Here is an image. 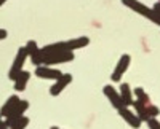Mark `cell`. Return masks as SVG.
I'll return each instance as SVG.
<instances>
[{"mask_svg": "<svg viewBox=\"0 0 160 129\" xmlns=\"http://www.w3.org/2000/svg\"><path fill=\"white\" fill-rule=\"evenodd\" d=\"M135 96H136V100H133V107H135L136 115L139 117L141 121L148 123L149 118H157L160 115L158 107H155L151 102V97L146 94V91L142 88H136L135 89Z\"/></svg>", "mask_w": 160, "mask_h": 129, "instance_id": "cell-1", "label": "cell"}, {"mask_svg": "<svg viewBox=\"0 0 160 129\" xmlns=\"http://www.w3.org/2000/svg\"><path fill=\"white\" fill-rule=\"evenodd\" d=\"M122 3L128 8H131L133 11H136L138 15L144 16L146 19H149L152 22H155L157 25H160V15L154 10V8H149V7H146L144 3H141L139 0H122Z\"/></svg>", "mask_w": 160, "mask_h": 129, "instance_id": "cell-2", "label": "cell"}, {"mask_svg": "<svg viewBox=\"0 0 160 129\" xmlns=\"http://www.w3.org/2000/svg\"><path fill=\"white\" fill-rule=\"evenodd\" d=\"M28 58H29L28 48H26V46H21V48L18 49L16 58H15V61H13V66L10 67V72H8V78H10V80H15L16 76L22 72V67H24L26 59H28Z\"/></svg>", "mask_w": 160, "mask_h": 129, "instance_id": "cell-3", "label": "cell"}, {"mask_svg": "<svg viewBox=\"0 0 160 129\" xmlns=\"http://www.w3.org/2000/svg\"><path fill=\"white\" fill-rule=\"evenodd\" d=\"M72 59H74V51H61V53H55V54L45 56L42 59V64H43V66H53V64L69 62Z\"/></svg>", "mask_w": 160, "mask_h": 129, "instance_id": "cell-4", "label": "cell"}, {"mask_svg": "<svg viewBox=\"0 0 160 129\" xmlns=\"http://www.w3.org/2000/svg\"><path fill=\"white\" fill-rule=\"evenodd\" d=\"M35 75L38 76V78H42V80H58L59 76H62V72L58 70V69H53L50 66H38L35 67Z\"/></svg>", "mask_w": 160, "mask_h": 129, "instance_id": "cell-5", "label": "cell"}, {"mask_svg": "<svg viewBox=\"0 0 160 129\" xmlns=\"http://www.w3.org/2000/svg\"><path fill=\"white\" fill-rule=\"evenodd\" d=\"M29 108V102L28 100H19L18 102V105L13 108L11 112H10V115L5 118V121H7V124L8 126H11V124H15L19 118H22L24 117V112Z\"/></svg>", "mask_w": 160, "mask_h": 129, "instance_id": "cell-6", "label": "cell"}, {"mask_svg": "<svg viewBox=\"0 0 160 129\" xmlns=\"http://www.w3.org/2000/svg\"><path fill=\"white\" fill-rule=\"evenodd\" d=\"M130 61H131V58H130V54H123L122 58L118 59V62H117V66H115V69H114V72H112V81H120V78L123 76V73L127 72V69H128V66H130Z\"/></svg>", "mask_w": 160, "mask_h": 129, "instance_id": "cell-7", "label": "cell"}, {"mask_svg": "<svg viewBox=\"0 0 160 129\" xmlns=\"http://www.w3.org/2000/svg\"><path fill=\"white\" fill-rule=\"evenodd\" d=\"M26 48H28V54H29V59L32 61V64L35 67L42 66V48H38V45L34 42V40H29L26 43Z\"/></svg>", "mask_w": 160, "mask_h": 129, "instance_id": "cell-8", "label": "cell"}, {"mask_svg": "<svg viewBox=\"0 0 160 129\" xmlns=\"http://www.w3.org/2000/svg\"><path fill=\"white\" fill-rule=\"evenodd\" d=\"M71 81H72V75L71 73H62V76H59V78L56 80V83L50 88V94L51 96H59L62 93V89Z\"/></svg>", "mask_w": 160, "mask_h": 129, "instance_id": "cell-9", "label": "cell"}, {"mask_svg": "<svg viewBox=\"0 0 160 129\" xmlns=\"http://www.w3.org/2000/svg\"><path fill=\"white\" fill-rule=\"evenodd\" d=\"M102 91H104L106 97L109 99V102L112 104V107H114V108H117V110H118V108L125 107V105H123V102H122V97H120V93H117V91H115V89H114L111 85L104 86Z\"/></svg>", "mask_w": 160, "mask_h": 129, "instance_id": "cell-10", "label": "cell"}, {"mask_svg": "<svg viewBox=\"0 0 160 129\" xmlns=\"http://www.w3.org/2000/svg\"><path fill=\"white\" fill-rule=\"evenodd\" d=\"M118 113H120V117H122L131 127H135V129H138L139 126H141V120H139V117L136 113H133V112H130L128 110V107H122V108H118Z\"/></svg>", "mask_w": 160, "mask_h": 129, "instance_id": "cell-11", "label": "cell"}, {"mask_svg": "<svg viewBox=\"0 0 160 129\" xmlns=\"http://www.w3.org/2000/svg\"><path fill=\"white\" fill-rule=\"evenodd\" d=\"M29 78H31V72L22 70L16 78L13 80V81H15V89H16V91H24L26 86H28V83H29Z\"/></svg>", "mask_w": 160, "mask_h": 129, "instance_id": "cell-12", "label": "cell"}, {"mask_svg": "<svg viewBox=\"0 0 160 129\" xmlns=\"http://www.w3.org/2000/svg\"><path fill=\"white\" fill-rule=\"evenodd\" d=\"M19 100H21V99H19L16 94H15V96H10V97L7 99V102L3 104V107L0 108V115H2L3 118H7L8 115H10V112L18 105V102H19Z\"/></svg>", "mask_w": 160, "mask_h": 129, "instance_id": "cell-13", "label": "cell"}, {"mask_svg": "<svg viewBox=\"0 0 160 129\" xmlns=\"http://www.w3.org/2000/svg\"><path fill=\"white\" fill-rule=\"evenodd\" d=\"M120 97H122V102L125 107L133 105V94H131V88L128 83H122V86H120Z\"/></svg>", "mask_w": 160, "mask_h": 129, "instance_id": "cell-14", "label": "cell"}, {"mask_svg": "<svg viewBox=\"0 0 160 129\" xmlns=\"http://www.w3.org/2000/svg\"><path fill=\"white\" fill-rule=\"evenodd\" d=\"M66 43H68V49H69V51H75V49H78V48H85V46L90 43V38H87V37H78V38H72V40L66 42Z\"/></svg>", "mask_w": 160, "mask_h": 129, "instance_id": "cell-15", "label": "cell"}, {"mask_svg": "<svg viewBox=\"0 0 160 129\" xmlns=\"http://www.w3.org/2000/svg\"><path fill=\"white\" fill-rule=\"evenodd\" d=\"M28 124H29V118H28V117H22V118H19L15 124H11L10 129H26V127H28Z\"/></svg>", "mask_w": 160, "mask_h": 129, "instance_id": "cell-16", "label": "cell"}, {"mask_svg": "<svg viewBox=\"0 0 160 129\" xmlns=\"http://www.w3.org/2000/svg\"><path fill=\"white\" fill-rule=\"evenodd\" d=\"M148 126H149V129H160V123L155 118H149L148 120Z\"/></svg>", "mask_w": 160, "mask_h": 129, "instance_id": "cell-17", "label": "cell"}, {"mask_svg": "<svg viewBox=\"0 0 160 129\" xmlns=\"http://www.w3.org/2000/svg\"><path fill=\"white\" fill-rule=\"evenodd\" d=\"M0 129H10V126L7 124V121L3 120L2 115H0Z\"/></svg>", "mask_w": 160, "mask_h": 129, "instance_id": "cell-18", "label": "cell"}, {"mask_svg": "<svg viewBox=\"0 0 160 129\" xmlns=\"http://www.w3.org/2000/svg\"><path fill=\"white\" fill-rule=\"evenodd\" d=\"M7 37H8V32L5 29H0V40H5Z\"/></svg>", "mask_w": 160, "mask_h": 129, "instance_id": "cell-19", "label": "cell"}, {"mask_svg": "<svg viewBox=\"0 0 160 129\" xmlns=\"http://www.w3.org/2000/svg\"><path fill=\"white\" fill-rule=\"evenodd\" d=\"M154 10H155V11L158 13V15H160V2H157V3L154 5Z\"/></svg>", "mask_w": 160, "mask_h": 129, "instance_id": "cell-20", "label": "cell"}, {"mask_svg": "<svg viewBox=\"0 0 160 129\" xmlns=\"http://www.w3.org/2000/svg\"><path fill=\"white\" fill-rule=\"evenodd\" d=\"M5 2H7V0H0V7H2V5H3Z\"/></svg>", "mask_w": 160, "mask_h": 129, "instance_id": "cell-21", "label": "cell"}, {"mask_svg": "<svg viewBox=\"0 0 160 129\" xmlns=\"http://www.w3.org/2000/svg\"><path fill=\"white\" fill-rule=\"evenodd\" d=\"M50 129H59V127H56V126H53V127H50Z\"/></svg>", "mask_w": 160, "mask_h": 129, "instance_id": "cell-22", "label": "cell"}]
</instances>
